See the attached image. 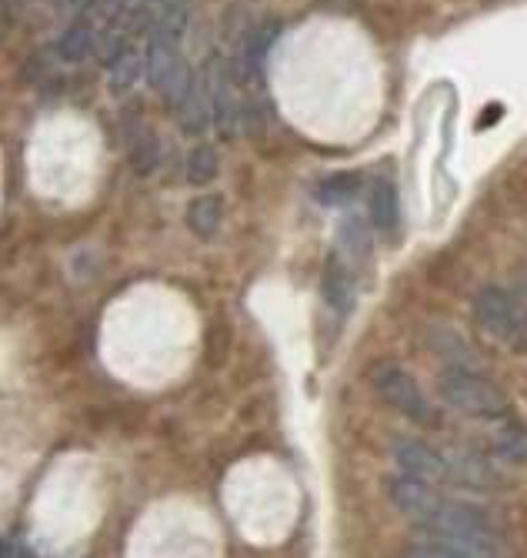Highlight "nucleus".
<instances>
[{
	"label": "nucleus",
	"mask_w": 527,
	"mask_h": 558,
	"mask_svg": "<svg viewBox=\"0 0 527 558\" xmlns=\"http://www.w3.org/2000/svg\"><path fill=\"white\" fill-rule=\"evenodd\" d=\"M474 318L481 331L511 351H527V301L504 288H481L474 294Z\"/></svg>",
	"instance_id": "1"
},
{
	"label": "nucleus",
	"mask_w": 527,
	"mask_h": 558,
	"mask_svg": "<svg viewBox=\"0 0 527 558\" xmlns=\"http://www.w3.org/2000/svg\"><path fill=\"white\" fill-rule=\"evenodd\" d=\"M438 395L454 412L470 415V418H501L511 409L507 395L494 381H488L481 375H470V372H448L438 381Z\"/></svg>",
	"instance_id": "2"
},
{
	"label": "nucleus",
	"mask_w": 527,
	"mask_h": 558,
	"mask_svg": "<svg viewBox=\"0 0 527 558\" xmlns=\"http://www.w3.org/2000/svg\"><path fill=\"white\" fill-rule=\"evenodd\" d=\"M371 385L401 415H407L414 422H431V404H428L425 391H420L417 381L407 372H401L397 365H375Z\"/></svg>",
	"instance_id": "3"
},
{
	"label": "nucleus",
	"mask_w": 527,
	"mask_h": 558,
	"mask_svg": "<svg viewBox=\"0 0 527 558\" xmlns=\"http://www.w3.org/2000/svg\"><path fill=\"white\" fill-rule=\"evenodd\" d=\"M207 81V94H210V111H215V128L231 137L241 131V105L234 94V81H231V64H224L221 58H215L204 71Z\"/></svg>",
	"instance_id": "4"
},
{
	"label": "nucleus",
	"mask_w": 527,
	"mask_h": 558,
	"mask_svg": "<svg viewBox=\"0 0 527 558\" xmlns=\"http://www.w3.org/2000/svg\"><path fill=\"white\" fill-rule=\"evenodd\" d=\"M394 459L397 465L404 469V475L417 478V482H448V462H444V454L428 448V445H420V441H410V438H401L394 441Z\"/></svg>",
	"instance_id": "5"
},
{
	"label": "nucleus",
	"mask_w": 527,
	"mask_h": 558,
	"mask_svg": "<svg viewBox=\"0 0 527 558\" xmlns=\"http://www.w3.org/2000/svg\"><path fill=\"white\" fill-rule=\"evenodd\" d=\"M367 211H371V221L378 231H394L397 228V191L391 181H375L371 191H367Z\"/></svg>",
	"instance_id": "6"
},
{
	"label": "nucleus",
	"mask_w": 527,
	"mask_h": 558,
	"mask_svg": "<svg viewBox=\"0 0 527 558\" xmlns=\"http://www.w3.org/2000/svg\"><path fill=\"white\" fill-rule=\"evenodd\" d=\"M174 114H177V124L187 134H204V128L215 121V111H210V94L194 84V90L187 94V100H184V105Z\"/></svg>",
	"instance_id": "7"
},
{
	"label": "nucleus",
	"mask_w": 527,
	"mask_h": 558,
	"mask_svg": "<svg viewBox=\"0 0 527 558\" xmlns=\"http://www.w3.org/2000/svg\"><path fill=\"white\" fill-rule=\"evenodd\" d=\"M187 225H191V231L200 234V238H210V234H215L218 225H221V197H215V194L197 197L194 205H191V211H187Z\"/></svg>",
	"instance_id": "8"
},
{
	"label": "nucleus",
	"mask_w": 527,
	"mask_h": 558,
	"mask_svg": "<svg viewBox=\"0 0 527 558\" xmlns=\"http://www.w3.org/2000/svg\"><path fill=\"white\" fill-rule=\"evenodd\" d=\"M90 50H94V31L87 24H71L61 40H58V54L71 64H81L90 58Z\"/></svg>",
	"instance_id": "9"
},
{
	"label": "nucleus",
	"mask_w": 527,
	"mask_h": 558,
	"mask_svg": "<svg viewBox=\"0 0 527 558\" xmlns=\"http://www.w3.org/2000/svg\"><path fill=\"white\" fill-rule=\"evenodd\" d=\"M324 298L334 312H347L351 308V298H354V284H351V275L341 268V265H331L324 271Z\"/></svg>",
	"instance_id": "10"
},
{
	"label": "nucleus",
	"mask_w": 527,
	"mask_h": 558,
	"mask_svg": "<svg viewBox=\"0 0 527 558\" xmlns=\"http://www.w3.org/2000/svg\"><path fill=\"white\" fill-rule=\"evenodd\" d=\"M215 178H218V150L207 144L194 147L187 158V181L200 187V184H210Z\"/></svg>",
	"instance_id": "11"
},
{
	"label": "nucleus",
	"mask_w": 527,
	"mask_h": 558,
	"mask_svg": "<svg viewBox=\"0 0 527 558\" xmlns=\"http://www.w3.org/2000/svg\"><path fill=\"white\" fill-rule=\"evenodd\" d=\"M140 71H147V58H140L134 47H127L124 54L111 64V87L114 90H127L140 77Z\"/></svg>",
	"instance_id": "12"
},
{
	"label": "nucleus",
	"mask_w": 527,
	"mask_h": 558,
	"mask_svg": "<svg viewBox=\"0 0 527 558\" xmlns=\"http://www.w3.org/2000/svg\"><path fill=\"white\" fill-rule=\"evenodd\" d=\"M354 194H357V174H334L318 184V201H324V205H347Z\"/></svg>",
	"instance_id": "13"
},
{
	"label": "nucleus",
	"mask_w": 527,
	"mask_h": 558,
	"mask_svg": "<svg viewBox=\"0 0 527 558\" xmlns=\"http://www.w3.org/2000/svg\"><path fill=\"white\" fill-rule=\"evenodd\" d=\"M494 448L511 462H527V432L517 425H507L494 435Z\"/></svg>",
	"instance_id": "14"
},
{
	"label": "nucleus",
	"mask_w": 527,
	"mask_h": 558,
	"mask_svg": "<svg viewBox=\"0 0 527 558\" xmlns=\"http://www.w3.org/2000/svg\"><path fill=\"white\" fill-rule=\"evenodd\" d=\"M131 155H134L137 174H150V171L157 168V141H154L150 134H144V141L131 150Z\"/></svg>",
	"instance_id": "15"
},
{
	"label": "nucleus",
	"mask_w": 527,
	"mask_h": 558,
	"mask_svg": "<svg viewBox=\"0 0 527 558\" xmlns=\"http://www.w3.org/2000/svg\"><path fill=\"white\" fill-rule=\"evenodd\" d=\"M90 8H94V0H54V11H58L64 21H77V17H84Z\"/></svg>",
	"instance_id": "16"
},
{
	"label": "nucleus",
	"mask_w": 527,
	"mask_h": 558,
	"mask_svg": "<svg viewBox=\"0 0 527 558\" xmlns=\"http://www.w3.org/2000/svg\"><path fill=\"white\" fill-rule=\"evenodd\" d=\"M520 298L527 301V278H524V284H520Z\"/></svg>",
	"instance_id": "17"
}]
</instances>
